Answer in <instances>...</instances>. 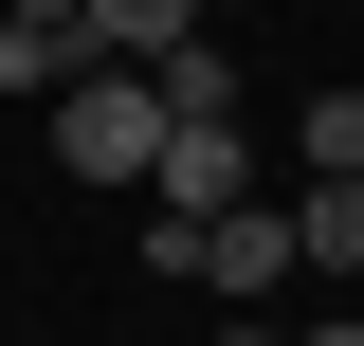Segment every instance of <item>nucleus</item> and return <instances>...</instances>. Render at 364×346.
I'll list each match as a JSON object with an SVG mask.
<instances>
[{"mask_svg": "<svg viewBox=\"0 0 364 346\" xmlns=\"http://www.w3.org/2000/svg\"><path fill=\"white\" fill-rule=\"evenodd\" d=\"M164 73H146V55H91L73 91H55V164L73 182H109V201H146V164H164Z\"/></svg>", "mask_w": 364, "mask_h": 346, "instance_id": "obj_1", "label": "nucleus"}, {"mask_svg": "<svg viewBox=\"0 0 364 346\" xmlns=\"http://www.w3.org/2000/svg\"><path fill=\"white\" fill-rule=\"evenodd\" d=\"M291 273H310V237H291V201H219V219H200V292H237V310H273Z\"/></svg>", "mask_w": 364, "mask_h": 346, "instance_id": "obj_2", "label": "nucleus"}, {"mask_svg": "<svg viewBox=\"0 0 364 346\" xmlns=\"http://www.w3.org/2000/svg\"><path fill=\"white\" fill-rule=\"evenodd\" d=\"M146 201H164V219H219V201H237V110H200V128H164V164H146Z\"/></svg>", "mask_w": 364, "mask_h": 346, "instance_id": "obj_3", "label": "nucleus"}, {"mask_svg": "<svg viewBox=\"0 0 364 346\" xmlns=\"http://www.w3.org/2000/svg\"><path fill=\"white\" fill-rule=\"evenodd\" d=\"M73 73H91V37H73V19H0V91H37V110H55Z\"/></svg>", "mask_w": 364, "mask_h": 346, "instance_id": "obj_4", "label": "nucleus"}, {"mask_svg": "<svg viewBox=\"0 0 364 346\" xmlns=\"http://www.w3.org/2000/svg\"><path fill=\"white\" fill-rule=\"evenodd\" d=\"M291 237H310L328 292H364V182H310V201H291Z\"/></svg>", "mask_w": 364, "mask_h": 346, "instance_id": "obj_5", "label": "nucleus"}, {"mask_svg": "<svg viewBox=\"0 0 364 346\" xmlns=\"http://www.w3.org/2000/svg\"><path fill=\"white\" fill-rule=\"evenodd\" d=\"M73 37L91 55H164V37H200V0H73Z\"/></svg>", "mask_w": 364, "mask_h": 346, "instance_id": "obj_6", "label": "nucleus"}, {"mask_svg": "<svg viewBox=\"0 0 364 346\" xmlns=\"http://www.w3.org/2000/svg\"><path fill=\"white\" fill-rule=\"evenodd\" d=\"M146 73H164V110H182V128H200V110H237V55H219V19H200V37H164Z\"/></svg>", "mask_w": 364, "mask_h": 346, "instance_id": "obj_7", "label": "nucleus"}, {"mask_svg": "<svg viewBox=\"0 0 364 346\" xmlns=\"http://www.w3.org/2000/svg\"><path fill=\"white\" fill-rule=\"evenodd\" d=\"M291 164H310V182H364V91H310V110H291Z\"/></svg>", "mask_w": 364, "mask_h": 346, "instance_id": "obj_8", "label": "nucleus"}, {"mask_svg": "<svg viewBox=\"0 0 364 346\" xmlns=\"http://www.w3.org/2000/svg\"><path fill=\"white\" fill-rule=\"evenodd\" d=\"M219 346H310V328H273V310H237V328H219Z\"/></svg>", "mask_w": 364, "mask_h": 346, "instance_id": "obj_9", "label": "nucleus"}, {"mask_svg": "<svg viewBox=\"0 0 364 346\" xmlns=\"http://www.w3.org/2000/svg\"><path fill=\"white\" fill-rule=\"evenodd\" d=\"M0 19H73V0H0Z\"/></svg>", "mask_w": 364, "mask_h": 346, "instance_id": "obj_10", "label": "nucleus"}, {"mask_svg": "<svg viewBox=\"0 0 364 346\" xmlns=\"http://www.w3.org/2000/svg\"><path fill=\"white\" fill-rule=\"evenodd\" d=\"M200 19H255V0H200Z\"/></svg>", "mask_w": 364, "mask_h": 346, "instance_id": "obj_11", "label": "nucleus"}, {"mask_svg": "<svg viewBox=\"0 0 364 346\" xmlns=\"http://www.w3.org/2000/svg\"><path fill=\"white\" fill-rule=\"evenodd\" d=\"M310 346H364V328H310Z\"/></svg>", "mask_w": 364, "mask_h": 346, "instance_id": "obj_12", "label": "nucleus"}]
</instances>
